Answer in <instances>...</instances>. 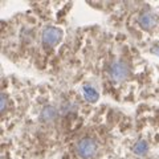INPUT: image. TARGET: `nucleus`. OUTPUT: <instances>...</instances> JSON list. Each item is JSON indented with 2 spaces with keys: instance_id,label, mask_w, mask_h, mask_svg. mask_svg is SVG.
<instances>
[{
  "instance_id": "1",
  "label": "nucleus",
  "mask_w": 159,
  "mask_h": 159,
  "mask_svg": "<svg viewBox=\"0 0 159 159\" xmlns=\"http://www.w3.org/2000/svg\"><path fill=\"white\" fill-rule=\"evenodd\" d=\"M97 142L94 141V138L85 137L82 139H80L77 143V154L82 159H92L96 157L97 154Z\"/></svg>"
},
{
  "instance_id": "2",
  "label": "nucleus",
  "mask_w": 159,
  "mask_h": 159,
  "mask_svg": "<svg viewBox=\"0 0 159 159\" xmlns=\"http://www.w3.org/2000/svg\"><path fill=\"white\" fill-rule=\"evenodd\" d=\"M129 74V68L125 61H116L110 66V77L114 81H123Z\"/></svg>"
},
{
  "instance_id": "3",
  "label": "nucleus",
  "mask_w": 159,
  "mask_h": 159,
  "mask_svg": "<svg viewBox=\"0 0 159 159\" xmlns=\"http://www.w3.org/2000/svg\"><path fill=\"white\" fill-rule=\"evenodd\" d=\"M61 37H62L61 29H58L56 27H47L43 32V41L49 47H53L57 43H60Z\"/></svg>"
},
{
  "instance_id": "4",
  "label": "nucleus",
  "mask_w": 159,
  "mask_h": 159,
  "mask_svg": "<svg viewBox=\"0 0 159 159\" xmlns=\"http://www.w3.org/2000/svg\"><path fill=\"white\" fill-rule=\"evenodd\" d=\"M139 24L145 29H151L152 27H155V24H157V16L150 11L143 12V13H141V16H139Z\"/></svg>"
},
{
  "instance_id": "5",
  "label": "nucleus",
  "mask_w": 159,
  "mask_h": 159,
  "mask_svg": "<svg viewBox=\"0 0 159 159\" xmlns=\"http://www.w3.org/2000/svg\"><path fill=\"white\" fill-rule=\"evenodd\" d=\"M57 116H58V111H57V109L54 107L53 105H47L41 110V113H40V118H41V121L44 123L53 122Z\"/></svg>"
},
{
  "instance_id": "6",
  "label": "nucleus",
  "mask_w": 159,
  "mask_h": 159,
  "mask_svg": "<svg viewBox=\"0 0 159 159\" xmlns=\"http://www.w3.org/2000/svg\"><path fill=\"white\" fill-rule=\"evenodd\" d=\"M82 93H84V97L86 98V101L89 102H96L98 99V92L90 85H85L82 88Z\"/></svg>"
},
{
  "instance_id": "7",
  "label": "nucleus",
  "mask_w": 159,
  "mask_h": 159,
  "mask_svg": "<svg viewBox=\"0 0 159 159\" xmlns=\"http://www.w3.org/2000/svg\"><path fill=\"white\" fill-rule=\"evenodd\" d=\"M133 151L137 154V155H145L148 151V145L145 141H138L133 147Z\"/></svg>"
}]
</instances>
